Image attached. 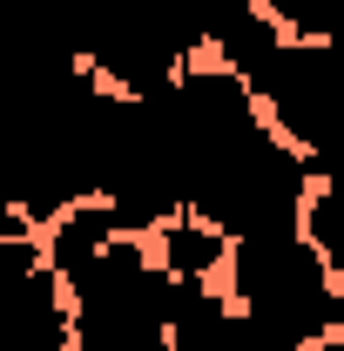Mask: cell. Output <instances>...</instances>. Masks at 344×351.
<instances>
[{"instance_id": "cell-1", "label": "cell", "mask_w": 344, "mask_h": 351, "mask_svg": "<svg viewBox=\"0 0 344 351\" xmlns=\"http://www.w3.org/2000/svg\"><path fill=\"white\" fill-rule=\"evenodd\" d=\"M223 277H230V304L263 317L270 331H284L297 345H317V338L344 331V291L331 277V263H324V250L304 230L230 243Z\"/></svg>"}, {"instance_id": "cell-2", "label": "cell", "mask_w": 344, "mask_h": 351, "mask_svg": "<svg viewBox=\"0 0 344 351\" xmlns=\"http://www.w3.org/2000/svg\"><path fill=\"white\" fill-rule=\"evenodd\" d=\"M175 277L142 250V237H115L101 257L68 277V317L82 351H169Z\"/></svg>"}, {"instance_id": "cell-3", "label": "cell", "mask_w": 344, "mask_h": 351, "mask_svg": "<svg viewBox=\"0 0 344 351\" xmlns=\"http://www.w3.org/2000/svg\"><path fill=\"white\" fill-rule=\"evenodd\" d=\"M115 237H122V217H115L101 196L75 203L68 217H54V230H47V263H54V277L68 284V277H75V270H88V263L101 257Z\"/></svg>"}, {"instance_id": "cell-4", "label": "cell", "mask_w": 344, "mask_h": 351, "mask_svg": "<svg viewBox=\"0 0 344 351\" xmlns=\"http://www.w3.org/2000/svg\"><path fill=\"white\" fill-rule=\"evenodd\" d=\"M156 237H162V270H169V277L210 284L216 270L230 263V237H223L216 223H203V217H175V223H162Z\"/></svg>"}, {"instance_id": "cell-5", "label": "cell", "mask_w": 344, "mask_h": 351, "mask_svg": "<svg viewBox=\"0 0 344 351\" xmlns=\"http://www.w3.org/2000/svg\"><path fill=\"white\" fill-rule=\"evenodd\" d=\"M304 237L324 250V263H331V277L344 291V176H317L310 210H304Z\"/></svg>"}, {"instance_id": "cell-6", "label": "cell", "mask_w": 344, "mask_h": 351, "mask_svg": "<svg viewBox=\"0 0 344 351\" xmlns=\"http://www.w3.org/2000/svg\"><path fill=\"white\" fill-rule=\"evenodd\" d=\"M304 351H344V338H317V345H304Z\"/></svg>"}]
</instances>
